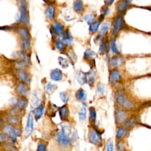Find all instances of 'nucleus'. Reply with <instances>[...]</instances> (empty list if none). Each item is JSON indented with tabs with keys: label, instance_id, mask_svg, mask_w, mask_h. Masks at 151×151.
<instances>
[{
	"label": "nucleus",
	"instance_id": "8fccbe9b",
	"mask_svg": "<svg viewBox=\"0 0 151 151\" xmlns=\"http://www.w3.org/2000/svg\"><path fill=\"white\" fill-rule=\"evenodd\" d=\"M6 140L5 136L4 134L0 133V142H4Z\"/></svg>",
	"mask_w": 151,
	"mask_h": 151
},
{
	"label": "nucleus",
	"instance_id": "bb28decb",
	"mask_svg": "<svg viewBox=\"0 0 151 151\" xmlns=\"http://www.w3.org/2000/svg\"><path fill=\"white\" fill-rule=\"evenodd\" d=\"M41 103V99L37 93H34L32 95L31 98V103L33 106H38L40 105Z\"/></svg>",
	"mask_w": 151,
	"mask_h": 151
},
{
	"label": "nucleus",
	"instance_id": "de8ad7c7",
	"mask_svg": "<svg viewBox=\"0 0 151 151\" xmlns=\"http://www.w3.org/2000/svg\"><path fill=\"white\" fill-rule=\"evenodd\" d=\"M106 43L104 42H101L100 43V48H99V51L100 52H103L106 51Z\"/></svg>",
	"mask_w": 151,
	"mask_h": 151
},
{
	"label": "nucleus",
	"instance_id": "ddd939ff",
	"mask_svg": "<svg viewBox=\"0 0 151 151\" xmlns=\"http://www.w3.org/2000/svg\"><path fill=\"white\" fill-rule=\"evenodd\" d=\"M123 24V18L121 17H117L114 20L113 28H112V33L113 34H117Z\"/></svg>",
	"mask_w": 151,
	"mask_h": 151
},
{
	"label": "nucleus",
	"instance_id": "423d86ee",
	"mask_svg": "<svg viewBox=\"0 0 151 151\" xmlns=\"http://www.w3.org/2000/svg\"><path fill=\"white\" fill-rule=\"evenodd\" d=\"M4 132L5 134H6L9 137H17L20 136L21 133V130L19 129H15L13 126L11 124L6 125L4 129Z\"/></svg>",
	"mask_w": 151,
	"mask_h": 151
},
{
	"label": "nucleus",
	"instance_id": "c9c22d12",
	"mask_svg": "<svg viewBox=\"0 0 151 151\" xmlns=\"http://www.w3.org/2000/svg\"><path fill=\"white\" fill-rule=\"evenodd\" d=\"M16 105L19 109H24L25 107H27V106L28 105V101L26 99H24L18 100V101H17V103Z\"/></svg>",
	"mask_w": 151,
	"mask_h": 151
},
{
	"label": "nucleus",
	"instance_id": "c03bdc74",
	"mask_svg": "<svg viewBox=\"0 0 151 151\" xmlns=\"http://www.w3.org/2000/svg\"><path fill=\"white\" fill-rule=\"evenodd\" d=\"M59 95H60V97L61 100L63 101V102H64V103L67 102V101L68 100V97L65 92H64V91L60 92Z\"/></svg>",
	"mask_w": 151,
	"mask_h": 151
},
{
	"label": "nucleus",
	"instance_id": "9b49d317",
	"mask_svg": "<svg viewBox=\"0 0 151 151\" xmlns=\"http://www.w3.org/2000/svg\"><path fill=\"white\" fill-rule=\"evenodd\" d=\"M18 32L22 38V41H31V35L27 28L25 27H20L18 29Z\"/></svg>",
	"mask_w": 151,
	"mask_h": 151
},
{
	"label": "nucleus",
	"instance_id": "a19ab883",
	"mask_svg": "<svg viewBox=\"0 0 151 151\" xmlns=\"http://www.w3.org/2000/svg\"><path fill=\"white\" fill-rule=\"evenodd\" d=\"M129 5L127 3L124 2H122V3H120L118 6V11L119 12H123L124 11H125L127 8H128Z\"/></svg>",
	"mask_w": 151,
	"mask_h": 151
},
{
	"label": "nucleus",
	"instance_id": "72a5a7b5",
	"mask_svg": "<svg viewBox=\"0 0 151 151\" xmlns=\"http://www.w3.org/2000/svg\"><path fill=\"white\" fill-rule=\"evenodd\" d=\"M58 61L60 65L63 68H66L69 65L68 61H67V60L62 57H58Z\"/></svg>",
	"mask_w": 151,
	"mask_h": 151
},
{
	"label": "nucleus",
	"instance_id": "58836bf2",
	"mask_svg": "<svg viewBox=\"0 0 151 151\" xmlns=\"http://www.w3.org/2000/svg\"><path fill=\"white\" fill-rule=\"evenodd\" d=\"M96 18V17L94 14H87L86 15L84 16V19L85 20V21L87 22V23H88V24H91L92 22H93V21H94Z\"/></svg>",
	"mask_w": 151,
	"mask_h": 151
},
{
	"label": "nucleus",
	"instance_id": "20e7f679",
	"mask_svg": "<svg viewBox=\"0 0 151 151\" xmlns=\"http://www.w3.org/2000/svg\"><path fill=\"white\" fill-rule=\"evenodd\" d=\"M115 122L117 125H122L127 120L129 114L124 110H119L115 113Z\"/></svg>",
	"mask_w": 151,
	"mask_h": 151
},
{
	"label": "nucleus",
	"instance_id": "f03ea898",
	"mask_svg": "<svg viewBox=\"0 0 151 151\" xmlns=\"http://www.w3.org/2000/svg\"><path fill=\"white\" fill-rule=\"evenodd\" d=\"M19 2L21 4L19 22L23 24L27 25L29 22V17L27 9V1L26 0H21Z\"/></svg>",
	"mask_w": 151,
	"mask_h": 151
},
{
	"label": "nucleus",
	"instance_id": "f8f14e48",
	"mask_svg": "<svg viewBox=\"0 0 151 151\" xmlns=\"http://www.w3.org/2000/svg\"><path fill=\"white\" fill-rule=\"evenodd\" d=\"M62 40L67 45H71L73 42V38L69 30H65L62 34Z\"/></svg>",
	"mask_w": 151,
	"mask_h": 151
},
{
	"label": "nucleus",
	"instance_id": "412c9836",
	"mask_svg": "<svg viewBox=\"0 0 151 151\" xmlns=\"http://www.w3.org/2000/svg\"><path fill=\"white\" fill-rule=\"evenodd\" d=\"M76 97L78 101H84L87 99V94L83 88H80L76 91Z\"/></svg>",
	"mask_w": 151,
	"mask_h": 151
},
{
	"label": "nucleus",
	"instance_id": "f704fd0d",
	"mask_svg": "<svg viewBox=\"0 0 151 151\" xmlns=\"http://www.w3.org/2000/svg\"><path fill=\"white\" fill-rule=\"evenodd\" d=\"M67 55H68V57L69 58V60L73 63H74L76 61H77V55H76V54L74 53V51L72 50V49H70L68 52H67Z\"/></svg>",
	"mask_w": 151,
	"mask_h": 151
},
{
	"label": "nucleus",
	"instance_id": "aec40b11",
	"mask_svg": "<svg viewBox=\"0 0 151 151\" xmlns=\"http://www.w3.org/2000/svg\"><path fill=\"white\" fill-rule=\"evenodd\" d=\"M44 107L43 105L40 104L38 106H37L34 110V117L35 119L38 120V119H40L41 118V117L42 116L43 112H44Z\"/></svg>",
	"mask_w": 151,
	"mask_h": 151
},
{
	"label": "nucleus",
	"instance_id": "a211bd4d",
	"mask_svg": "<svg viewBox=\"0 0 151 151\" xmlns=\"http://www.w3.org/2000/svg\"><path fill=\"white\" fill-rule=\"evenodd\" d=\"M76 78L78 83L80 84L81 85H83L86 83H87L86 73L83 71H79L77 73L76 76Z\"/></svg>",
	"mask_w": 151,
	"mask_h": 151
},
{
	"label": "nucleus",
	"instance_id": "b1692460",
	"mask_svg": "<svg viewBox=\"0 0 151 151\" xmlns=\"http://www.w3.org/2000/svg\"><path fill=\"white\" fill-rule=\"evenodd\" d=\"M123 63V58L120 56L113 57L111 60V65L115 67L120 66Z\"/></svg>",
	"mask_w": 151,
	"mask_h": 151
},
{
	"label": "nucleus",
	"instance_id": "603ef678",
	"mask_svg": "<svg viewBox=\"0 0 151 151\" xmlns=\"http://www.w3.org/2000/svg\"><path fill=\"white\" fill-rule=\"evenodd\" d=\"M106 2L108 5H111L114 2V0H106Z\"/></svg>",
	"mask_w": 151,
	"mask_h": 151
},
{
	"label": "nucleus",
	"instance_id": "864d4df0",
	"mask_svg": "<svg viewBox=\"0 0 151 151\" xmlns=\"http://www.w3.org/2000/svg\"><path fill=\"white\" fill-rule=\"evenodd\" d=\"M128 2H132L133 0H126Z\"/></svg>",
	"mask_w": 151,
	"mask_h": 151
},
{
	"label": "nucleus",
	"instance_id": "473e14b6",
	"mask_svg": "<svg viewBox=\"0 0 151 151\" xmlns=\"http://www.w3.org/2000/svg\"><path fill=\"white\" fill-rule=\"evenodd\" d=\"M96 53L90 49H87L84 53V57L87 60H92L95 56Z\"/></svg>",
	"mask_w": 151,
	"mask_h": 151
},
{
	"label": "nucleus",
	"instance_id": "37998d69",
	"mask_svg": "<svg viewBox=\"0 0 151 151\" xmlns=\"http://www.w3.org/2000/svg\"><path fill=\"white\" fill-rule=\"evenodd\" d=\"M46 149H47V146L45 143L41 142L38 143L37 151H46Z\"/></svg>",
	"mask_w": 151,
	"mask_h": 151
},
{
	"label": "nucleus",
	"instance_id": "49530a36",
	"mask_svg": "<svg viewBox=\"0 0 151 151\" xmlns=\"http://www.w3.org/2000/svg\"><path fill=\"white\" fill-rule=\"evenodd\" d=\"M4 147L7 151H18L17 149L15 146L9 144L4 145Z\"/></svg>",
	"mask_w": 151,
	"mask_h": 151
},
{
	"label": "nucleus",
	"instance_id": "7ed1b4c3",
	"mask_svg": "<svg viewBox=\"0 0 151 151\" xmlns=\"http://www.w3.org/2000/svg\"><path fill=\"white\" fill-rule=\"evenodd\" d=\"M88 141L90 143L97 146L102 145V137L101 133L96 129H93L88 134Z\"/></svg>",
	"mask_w": 151,
	"mask_h": 151
},
{
	"label": "nucleus",
	"instance_id": "0eeeda50",
	"mask_svg": "<svg viewBox=\"0 0 151 151\" xmlns=\"http://www.w3.org/2000/svg\"><path fill=\"white\" fill-rule=\"evenodd\" d=\"M34 117H33V113L32 111H30L28 116V119H27V123L25 127V137H28L32 132L33 129H34Z\"/></svg>",
	"mask_w": 151,
	"mask_h": 151
},
{
	"label": "nucleus",
	"instance_id": "c85d7f7f",
	"mask_svg": "<svg viewBox=\"0 0 151 151\" xmlns=\"http://www.w3.org/2000/svg\"><path fill=\"white\" fill-rule=\"evenodd\" d=\"M136 122H137V120H136V119L134 117L131 118V119L127 120L125 122L124 127H126L127 129H132V128H133L136 125Z\"/></svg>",
	"mask_w": 151,
	"mask_h": 151
},
{
	"label": "nucleus",
	"instance_id": "dca6fc26",
	"mask_svg": "<svg viewBox=\"0 0 151 151\" xmlns=\"http://www.w3.org/2000/svg\"><path fill=\"white\" fill-rule=\"evenodd\" d=\"M128 132V129H126L124 127H119L117 132H116V139L120 140H122L124 137L126 136Z\"/></svg>",
	"mask_w": 151,
	"mask_h": 151
},
{
	"label": "nucleus",
	"instance_id": "39448f33",
	"mask_svg": "<svg viewBox=\"0 0 151 151\" xmlns=\"http://www.w3.org/2000/svg\"><path fill=\"white\" fill-rule=\"evenodd\" d=\"M60 130L57 132V134L69 138L71 133V125L68 123L63 122L60 124Z\"/></svg>",
	"mask_w": 151,
	"mask_h": 151
},
{
	"label": "nucleus",
	"instance_id": "a18cd8bd",
	"mask_svg": "<svg viewBox=\"0 0 151 151\" xmlns=\"http://www.w3.org/2000/svg\"><path fill=\"white\" fill-rule=\"evenodd\" d=\"M111 50L113 52L115 53V54H117L119 53V50L118 48L117 47V45L116 44V41L113 40L111 44Z\"/></svg>",
	"mask_w": 151,
	"mask_h": 151
},
{
	"label": "nucleus",
	"instance_id": "09e8293b",
	"mask_svg": "<svg viewBox=\"0 0 151 151\" xmlns=\"http://www.w3.org/2000/svg\"><path fill=\"white\" fill-rule=\"evenodd\" d=\"M9 122L11 123H14V124H17L19 122V120L17 117H14V116H12V117H11L9 119Z\"/></svg>",
	"mask_w": 151,
	"mask_h": 151
},
{
	"label": "nucleus",
	"instance_id": "1a4fd4ad",
	"mask_svg": "<svg viewBox=\"0 0 151 151\" xmlns=\"http://www.w3.org/2000/svg\"><path fill=\"white\" fill-rule=\"evenodd\" d=\"M17 93L22 97H26L29 93L28 88L23 83H19L16 87Z\"/></svg>",
	"mask_w": 151,
	"mask_h": 151
},
{
	"label": "nucleus",
	"instance_id": "6e6552de",
	"mask_svg": "<svg viewBox=\"0 0 151 151\" xmlns=\"http://www.w3.org/2000/svg\"><path fill=\"white\" fill-rule=\"evenodd\" d=\"M45 17L50 21L54 20L55 18V8L53 5H49L45 10Z\"/></svg>",
	"mask_w": 151,
	"mask_h": 151
},
{
	"label": "nucleus",
	"instance_id": "c756f323",
	"mask_svg": "<svg viewBox=\"0 0 151 151\" xmlns=\"http://www.w3.org/2000/svg\"><path fill=\"white\" fill-rule=\"evenodd\" d=\"M96 119V111L94 107H91L89 109V120L91 123H94Z\"/></svg>",
	"mask_w": 151,
	"mask_h": 151
},
{
	"label": "nucleus",
	"instance_id": "4c0bfd02",
	"mask_svg": "<svg viewBox=\"0 0 151 151\" xmlns=\"http://www.w3.org/2000/svg\"><path fill=\"white\" fill-rule=\"evenodd\" d=\"M116 150L117 151H126L125 145L121 140H120L116 143Z\"/></svg>",
	"mask_w": 151,
	"mask_h": 151
},
{
	"label": "nucleus",
	"instance_id": "5701e85b",
	"mask_svg": "<svg viewBox=\"0 0 151 151\" xmlns=\"http://www.w3.org/2000/svg\"><path fill=\"white\" fill-rule=\"evenodd\" d=\"M57 86L55 84H52L51 83H48L44 87L45 91L46 93L48 95L52 94L57 89Z\"/></svg>",
	"mask_w": 151,
	"mask_h": 151
},
{
	"label": "nucleus",
	"instance_id": "ea45409f",
	"mask_svg": "<svg viewBox=\"0 0 151 151\" xmlns=\"http://www.w3.org/2000/svg\"><path fill=\"white\" fill-rule=\"evenodd\" d=\"M106 151H114V145L113 141L111 139H109L106 142Z\"/></svg>",
	"mask_w": 151,
	"mask_h": 151
},
{
	"label": "nucleus",
	"instance_id": "4468645a",
	"mask_svg": "<svg viewBox=\"0 0 151 151\" xmlns=\"http://www.w3.org/2000/svg\"><path fill=\"white\" fill-rule=\"evenodd\" d=\"M52 29L54 33L58 35H62V34L64 32V25L61 23L60 22H55L52 25Z\"/></svg>",
	"mask_w": 151,
	"mask_h": 151
},
{
	"label": "nucleus",
	"instance_id": "e433bc0d",
	"mask_svg": "<svg viewBox=\"0 0 151 151\" xmlns=\"http://www.w3.org/2000/svg\"><path fill=\"white\" fill-rule=\"evenodd\" d=\"M87 81L88 83H93L95 80V73L93 71H90L86 73Z\"/></svg>",
	"mask_w": 151,
	"mask_h": 151
},
{
	"label": "nucleus",
	"instance_id": "f257e3e1",
	"mask_svg": "<svg viewBox=\"0 0 151 151\" xmlns=\"http://www.w3.org/2000/svg\"><path fill=\"white\" fill-rule=\"evenodd\" d=\"M115 100L117 103L124 109L131 110L134 107V104L122 93H117L115 94Z\"/></svg>",
	"mask_w": 151,
	"mask_h": 151
},
{
	"label": "nucleus",
	"instance_id": "cd10ccee",
	"mask_svg": "<svg viewBox=\"0 0 151 151\" xmlns=\"http://www.w3.org/2000/svg\"><path fill=\"white\" fill-rule=\"evenodd\" d=\"M121 78L120 74L118 71H113L110 75V81L113 83L118 82Z\"/></svg>",
	"mask_w": 151,
	"mask_h": 151
},
{
	"label": "nucleus",
	"instance_id": "a878e982",
	"mask_svg": "<svg viewBox=\"0 0 151 151\" xmlns=\"http://www.w3.org/2000/svg\"><path fill=\"white\" fill-rule=\"evenodd\" d=\"M78 117H79V119L81 122H84L86 120V117H87V109H86V107L85 105H83L79 113H78Z\"/></svg>",
	"mask_w": 151,
	"mask_h": 151
},
{
	"label": "nucleus",
	"instance_id": "9d476101",
	"mask_svg": "<svg viewBox=\"0 0 151 151\" xmlns=\"http://www.w3.org/2000/svg\"><path fill=\"white\" fill-rule=\"evenodd\" d=\"M50 78L53 81H60L63 78V72L59 68L53 69L50 73Z\"/></svg>",
	"mask_w": 151,
	"mask_h": 151
},
{
	"label": "nucleus",
	"instance_id": "6ab92c4d",
	"mask_svg": "<svg viewBox=\"0 0 151 151\" xmlns=\"http://www.w3.org/2000/svg\"><path fill=\"white\" fill-rule=\"evenodd\" d=\"M59 115L62 120H65L68 116V109L66 105H64L59 109Z\"/></svg>",
	"mask_w": 151,
	"mask_h": 151
},
{
	"label": "nucleus",
	"instance_id": "2eb2a0df",
	"mask_svg": "<svg viewBox=\"0 0 151 151\" xmlns=\"http://www.w3.org/2000/svg\"><path fill=\"white\" fill-rule=\"evenodd\" d=\"M61 13L63 15V17H64L65 20H67V21H72L75 18V15L73 11L70 8L63 9Z\"/></svg>",
	"mask_w": 151,
	"mask_h": 151
},
{
	"label": "nucleus",
	"instance_id": "393cba45",
	"mask_svg": "<svg viewBox=\"0 0 151 151\" xmlns=\"http://www.w3.org/2000/svg\"><path fill=\"white\" fill-rule=\"evenodd\" d=\"M66 44L60 39H57L55 41V46L59 51H64L66 49Z\"/></svg>",
	"mask_w": 151,
	"mask_h": 151
},
{
	"label": "nucleus",
	"instance_id": "4be33fe9",
	"mask_svg": "<svg viewBox=\"0 0 151 151\" xmlns=\"http://www.w3.org/2000/svg\"><path fill=\"white\" fill-rule=\"evenodd\" d=\"M84 9L83 2L82 0H75L73 2V9L75 12H80Z\"/></svg>",
	"mask_w": 151,
	"mask_h": 151
},
{
	"label": "nucleus",
	"instance_id": "3c124183",
	"mask_svg": "<svg viewBox=\"0 0 151 151\" xmlns=\"http://www.w3.org/2000/svg\"><path fill=\"white\" fill-rule=\"evenodd\" d=\"M77 137H78L77 134L76 132H75L74 133L73 135V137H72V139H72L73 140H75L76 139H77Z\"/></svg>",
	"mask_w": 151,
	"mask_h": 151
},
{
	"label": "nucleus",
	"instance_id": "79ce46f5",
	"mask_svg": "<svg viewBox=\"0 0 151 151\" xmlns=\"http://www.w3.org/2000/svg\"><path fill=\"white\" fill-rule=\"evenodd\" d=\"M105 91V85L101 83L98 84L97 86L96 92L98 94H103Z\"/></svg>",
	"mask_w": 151,
	"mask_h": 151
},
{
	"label": "nucleus",
	"instance_id": "f3484780",
	"mask_svg": "<svg viewBox=\"0 0 151 151\" xmlns=\"http://www.w3.org/2000/svg\"><path fill=\"white\" fill-rule=\"evenodd\" d=\"M18 77L20 79V80L25 84H29L30 83V78L28 76V74L24 70H19L18 71Z\"/></svg>",
	"mask_w": 151,
	"mask_h": 151
},
{
	"label": "nucleus",
	"instance_id": "7c9ffc66",
	"mask_svg": "<svg viewBox=\"0 0 151 151\" xmlns=\"http://www.w3.org/2000/svg\"><path fill=\"white\" fill-rule=\"evenodd\" d=\"M109 26H110V23H109V21H106L105 22L103 23L101 29H100V37H102L108 31L109 29Z\"/></svg>",
	"mask_w": 151,
	"mask_h": 151
},
{
	"label": "nucleus",
	"instance_id": "2f4dec72",
	"mask_svg": "<svg viewBox=\"0 0 151 151\" xmlns=\"http://www.w3.org/2000/svg\"><path fill=\"white\" fill-rule=\"evenodd\" d=\"M100 26V22L96 21L90 24L89 26V31L91 33H94L97 31Z\"/></svg>",
	"mask_w": 151,
	"mask_h": 151
}]
</instances>
